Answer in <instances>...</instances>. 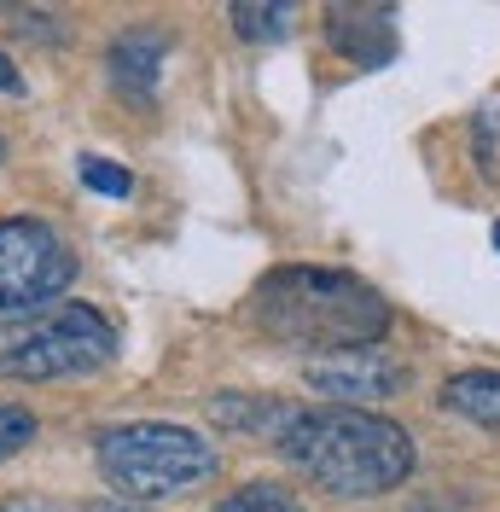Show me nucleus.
<instances>
[{
	"label": "nucleus",
	"instance_id": "nucleus-1",
	"mask_svg": "<svg viewBox=\"0 0 500 512\" xmlns=\"http://www.w3.org/2000/svg\"><path fill=\"white\" fill-rule=\"evenodd\" d=\"M250 320L280 350L309 355H361L390 332L384 291L349 268H274L250 291Z\"/></svg>",
	"mask_w": 500,
	"mask_h": 512
},
{
	"label": "nucleus",
	"instance_id": "nucleus-2",
	"mask_svg": "<svg viewBox=\"0 0 500 512\" xmlns=\"http://www.w3.org/2000/svg\"><path fill=\"white\" fill-rule=\"evenodd\" d=\"M280 454L326 495L338 501H373L413 478V437L396 419L367 408H303L280 431Z\"/></svg>",
	"mask_w": 500,
	"mask_h": 512
},
{
	"label": "nucleus",
	"instance_id": "nucleus-3",
	"mask_svg": "<svg viewBox=\"0 0 500 512\" xmlns=\"http://www.w3.org/2000/svg\"><path fill=\"white\" fill-rule=\"evenodd\" d=\"M94 460L99 478L117 495L157 501V495H181V489L210 478L216 472V443H204L198 431L169 425V419H128V425L99 431Z\"/></svg>",
	"mask_w": 500,
	"mask_h": 512
},
{
	"label": "nucleus",
	"instance_id": "nucleus-4",
	"mask_svg": "<svg viewBox=\"0 0 500 512\" xmlns=\"http://www.w3.org/2000/svg\"><path fill=\"white\" fill-rule=\"evenodd\" d=\"M111 355H117V326L94 303H59L0 332V379H76V373L105 367Z\"/></svg>",
	"mask_w": 500,
	"mask_h": 512
},
{
	"label": "nucleus",
	"instance_id": "nucleus-5",
	"mask_svg": "<svg viewBox=\"0 0 500 512\" xmlns=\"http://www.w3.org/2000/svg\"><path fill=\"white\" fill-rule=\"evenodd\" d=\"M76 280V256L59 239V227L35 216H0V315H41Z\"/></svg>",
	"mask_w": 500,
	"mask_h": 512
},
{
	"label": "nucleus",
	"instance_id": "nucleus-6",
	"mask_svg": "<svg viewBox=\"0 0 500 512\" xmlns=\"http://www.w3.org/2000/svg\"><path fill=\"white\" fill-rule=\"evenodd\" d=\"M303 379H309L314 396H332L338 408H355V402L396 396V390L407 384V373H402V361L361 350V355H326V361H309Z\"/></svg>",
	"mask_w": 500,
	"mask_h": 512
},
{
	"label": "nucleus",
	"instance_id": "nucleus-7",
	"mask_svg": "<svg viewBox=\"0 0 500 512\" xmlns=\"http://www.w3.org/2000/svg\"><path fill=\"white\" fill-rule=\"evenodd\" d=\"M326 41L355 70H384L396 59V6H326Z\"/></svg>",
	"mask_w": 500,
	"mask_h": 512
},
{
	"label": "nucleus",
	"instance_id": "nucleus-8",
	"mask_svg": "<svg viewBox=\"0 0 500 512\" xmlns=\"http://www.w3.org/2000/svg\"><path fill=\"white\" fill-rule=\"evenodd\" d=\"M163 53H169V35L163 30H123L105 53V70L111 82L134 99H152L157 88V70H163Z\"/></svg>",
	"mask_w": 500,
	"mask_h": 512
},
{
	"label": "nucleus",
	"instance_id": "nucleus-9",
	"mask_svg": "<svg viewBox=\"0 0 500 512\" xmlns=\"http://www.w3.org/2000/svg\"><path fill=\"white\" fill-rule=\"evenodd\" d=\"M442 408L471 419V425H483V431H500V373H489V367L454 373L442 384Z\"/></svg>",
	"mask_w": 500,
	"mask_h": 512
},
{
	"label": "nucleus",
	"instance_id": "nucleus-10",
	"mask_svg": "<svg viewBox=\"0 0 500 512\" xmlns=\"http://www.w3.org/2000/svg\"><path fill=\"white\" fill-rule=\"evenodd\" d=\"M227 18H233V30L245 35V41H280V35L291 30V6H280V0H268V6H256V0H233Z\"/></svg>",
	"mask_w": 500,
	"mask_h": 512
},
{
	"label": "nucleus",
	"instance_id": "nucleus-11",
	"mask_svg": "<svg viewBox=\"0 0 500 512\" xmlns=\"http://www.w3.org/2000/svg\"><path fill=\"white\" fill-rule=\"evenodd\" d=\"M216 512H303V507H297V495H291V489L256 478V483H245V489H233Z\"/></svg>",
	"mask_w": 500,
	"mask_h": 512
},
{
	"label": "nucleus",
	"instance_id": "nucleus-12",
	"mask_svg": "<svg viewBox=\"0 0 500 512\" xmlns=\"http://www.w3.org/2000/svg\"><path fill=\"white\" fill-rule=\"evenodd\" d=\"M76 169H82V187L99 192V198H128L134 192V175H128L123 163L99 158V152H88V158H76Z\"/></svg>",
	"mask_w": 500,
	"mask_h": 512
},
{
	"label": "nucleus",
	"instance_id": "nucleus-13",
	"mask_svg": "<svg viewBox=\"0 0 500 512\" xmlns=\"http://www.w3.org/2000/svg\"><path fill=\"white\" fill-rule=\"evenodd\" d=\"M35 443V414L18 402H0V460H12L18 448Z\"/></svg>",
	"mask_w": 500,
	"mask_h": 512
},
{
	"label": "nucleus",
	"instance_id": "nucleus-14",
	"mask_svg": "<svg viewBox=\"0 0 500 512\" xmlns=\"http://www.w3.org/2000/svg\"><path fill=\"white\" fill-rule=\"evenodd\" d=\"M0 94H12V99L24 94V76H18V64L6 59V53H0Z\"/></svg>",
	"mask_w": 500,
	"mask_h": 512
},
{
	"label": "nucleus",
	"instance_id": "nucleus-15",
	"mask_svg": "<svg viewBox=\"0 0 500 512\" xmlns=\"http://www.w3.org/2000/svg\"><path fill=\"white\" fill-rule=\"evenodd\" d=\"M0 512H70V507H59V501H41V495H24V501H6Z\"/></svg>",
	"mask_w": 500,
	"mask_h": 512
},
{
	"label": "nucleus",
	"instance_id": "nucleus-16",
	"mask_svg": "<svg viewBox=\"0 0 500 512\" xmlns=\"http://www.w3.org/2000/svg\"><path fill=\"white\" fill-rule=\"evenodd\" d=\"M88 512H123V507H117V501H99V507H88Z\"/></svg>",
	"mask_w": 500,
	"mask_h": 512
},
{
	"label": "nucleus",
	"instance_id": "nucleus-17",
	"mask_svg": "<svg viewBox=\"0 0 500 512\" xmlns=\"http://www.w3.org/2000/svg\"><path fill=\"white\" fill-rule=\"evenodd\" d=\"M495 251H500V222H495Z\"/></svg>",
	"mask_w": 500,
	"mask_h": 512
},
{
	"label": "nucleus",
	"instance_id": "nucleus-18",
	"mask_svg": "<svg viewBox=\"0 0 500 512\" xmlns=\"http://www.w3.org/2000/svg\"><path fill=\"white\" fill-rule=\"evenodd\" d=\"M0 158H6V140H0Z\"/></svg>",
	"mask_w": 500,
	"mask_h": 512
}]
</instances>
